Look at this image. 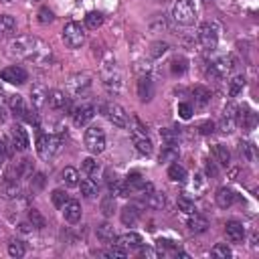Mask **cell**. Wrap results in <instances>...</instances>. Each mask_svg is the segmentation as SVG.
<instances>
[{
  "instance_id": "cell-1",
  "label": "cell",
  "mask_w": 259,
  "mask_h": 259,
  "mask_svg": "<svg viewBox=\"0 0 259 259\" xmlns=\"http://www.w3.org/2000/svg\"><path fill=\"white\" fill-rule=\"evenodd\" d=\"M10 51L12 55L24 59V61H30V63H47L51 59V47L39 39V37H30V35H24V37H16L10 45Z\"/></svg>"
},
{
  "instance_id": "cell-12",
  "label": "cell",
  "mask_w": 259,
  "mask_h": 259,
  "mask_svg": "<svg viewBox=\"0 0 259 259\" xmlns=\"http://www.w3.org/2000/svg\"><path fill=\"white\" fill-rule=\"evenodd\" d=\"M12 146H14V150H20V152L28 150V146H30L28 134H26V130L22 126H14L12 128Z\"/></svg>"
},
{
  "instance_id": "cell-42",
  "label": "cell",
  "mask_w": 259,
  "mask_h": 259,
  "mask_svg": "<svg viewBox=\"0 0 259 259\" xmlns=\"http://www.w3.org/2000/svg\"><path fill=\"white\" fill-rule=\"evenodd\" d=\"M184 71H186V59H182V57L172 59V73L174 75H182Z\"/></svg>"
},
{
  "instance_id": "cell-29",
  "label": "cell",
  "mask_w": 259,
  "mask_h": 259,
  "mask_svg": "<svg viewBox=\"0 0 259 259\" xmlns=\"http://www.w3.org/2000/svg\"><path fill=\"white\" fill-rule=\"evenodd\" d=\"M140 217V211L136 207H124L122 209V223L128 225V227H132Z\"/></svg>"
},
{
  "instance_id": "cell-47",
  "label": "cell",
  "mask_w": 259,
  "mask_h": 259,
  "mask_svg": "<svg viewBox=\"0 0 259 259\" xmlns=\"http://www.w3.org/2000/svg\"><path fill=\"white\" fill-rule=\"evenodd\" d=\"M241 156H245L249 162H253V160H255V148H253L249 142L241 144Z\"/></svg>"
},
{
  "instance_id": "cell-31",
  "label": "cell",
  "mask_w": 259,
  "mask_h": 259,
  "mask_svg": "<svg viewBox=\"0 0 259 259\" xmlns=\"http://www.w3.org/2000/svg\"><path fill=\"white\" fill-rule=\"evenodd\" d=\"M61 178H63V182L67 186H77L79 184V172L75 168H71V166H67L61 172Z\"/></svg>"
},
{
  "instance_id": "cell-19",
  "label": "cell",
  "mask_w": 259,
  "mask_h": 259,
  "mask_svg": "<svg viewBox=\"0 0 259 259\" xmlns=\"http://www.w3.org/2000/svg\"><path fill=\"white\" fill-rule=\"evenodd\" d=\"M16 30V20L10 14H0V37H10Z\"/></svg>"
},
{
  "instance_id": "cell-54",
  "label": "cell",
  "mask_w": 259,
  "mask_h": 259,
  "mask_svg": "<svg viewBox=\"0 0 259 259\" xmlns=\"http://www.w3.org/2000/svg\"><path fill=\"white\" fill-rule=\"evenodd\" d=\"M164 51H166V45H164V43H162V45H160V43H156V45H154L152 55H160V53H164Z\"/></svg>"
},
{
  "instance_id": "cell-34",
  "label": "cell",
  "mask_w": 259,
  "mask_h": 259,
  "mask_svg": "<svg viewBox=\"0 0 259 259\" xmlns=\"http://www.w3.org/2000/svg\"><path fill=\"white\" fill-rule=\"evenodd\" d=\"M146 205L150 209H162L164 207V194H160V192H148V199H146Z\"/></svg>"
},
{
  "instance_id": "cell-17",
  "label": "cell",
  "mask_w": 259,
  "mask_h": 259,
  "mask_svg": "<svg viewBox=\"0 0 259 259\" xmlns=\"http://www.w3.org/2000/svg\"><path fill=\"white\" fill-rule=\"evenodd\" d=\"M215 201L221 209H229L235 203V192L229 190V188H219L217 194H215Z\"/></svg>"
},
{
  "instance_id": "cell-33",
  "label": "cell",
  "mask_w": 259,
  "mask_h": 259,
  "mask_svg": "<svg viewBox=\"0 0 259 259\" xmlns=\"http://www.w3.org/2000/svg\"><path fill=\"white\" fill-rule=\"evenodd\" d=\"M51 201H53V205L57 207V209H63L65 205H67V201H69V194L65 192V190H53L51 192Z\"/></svg>"
},
{
  "instance_id": "cell-56",
  "label": "cell",
  "mask_w": 259,
  "mask_h": 259,
  "mask_svg": "<svg viewBox=\"0 0 259 259\" xmlns=\"http://www.w3.org/2000/svg\"><path fill=\"white\" fill-rule=\"evenodd\" d=\"M0 2H10V0H0Z\"/></svg>"
},
{
  "instance_id": "cell-25",
  "label": "cell",
  "mask_w": 259,
  "mask_h": 259,
  "mask_svg": "<svg viewBox=\"0 0 259 259\" xmlns=\"http://www.w3.org/2000/svg\"><path fill=\"white\" fill-rule=\"evenodd\" d=\"M213 154H215V160L219 162L221 166H229V162H231V154H229V150H227V146L217 144V146H215V150H213Z\"/></svg>"
},
{
  "instance_id": "cell-39",
  "label": "cell",
  "mask_w": 259,
  "mask_h": 259,
  "mask_svg": "<svg viewBox=\"0 0 259 259\" xmlns=\"http://www.w3.org/2000/svg\"><path fill=\"white\" fill-rule=\"evenodd\" d=\"M12 150H14V146L12 144H8L4 138H0V166L6 162V158L12 154Z\"/></svg>"
},
{
  "instance_id": "cell-37",
  "label": "cell",
  "mask_w": 259,
  "mask_h": 259,
  "mask_svg": "<svg viewBox=\"0 0 259 259\" xmlns=\"http://www.w3.org/2000/svg\"><path fill=\"white\" fill-rule=\"evenodd\" d=\"M28 221H30V225H32V227H37V229H43V227L47 225L45 217H43L37 209H30V211H28Z\"/></svg>"
},
{
  "instance_id": "cell-46",
  "label": "cell",
  "mask_w": 259,
  "mask_h": 259,
  "mask_svg": "<svg viewBox=\"0 0 259 259\" xmlns=\"http://www.w3.org/2000/svg\"><path fill=\"white\" fill-rule=\"evenodd\" d=\"M104 255H106V257H114V259H124V257H126V249H122V247H118V245L114 243V247L108 249V251H104Z\"/></svg>"
},
{
  "instance_id": "cell-36",
  "label": "cell",
  "mask_w": 259,
  "mask_h": 259,
  "mask_svg": "<svg viewBox=\"0 0 259 259\" xmlns=\"http://www.w3.org/2000/svg\"><path fill=\"white\" fill-rule=\"evenodd\" d=\"M243 87H245V77H243V75L233 77L231 83H229V95H231V97H237V95L243 91Z\"/></svg>"
},
{
  "instance_id": "cell-49",
  "label": "cell",
  "mask_w": 259,
  "mask_h": 259,
  "mask_svg": "<svg viewBox=\"0 0 259 259\" xmlns=\"http://www.w3.org/2000/svg\"><path fill=\"white\" fill-rule=\"evenodd\" d=\"M178 116L182 120H190L192 116V106L190 104H178Z\"/></svg>"
},
{
  "instance_id": "cell-28",
  "label": "cell",
  "mask_w": 259,
  "mask_h": 259,
  "mask_svg": "<svg viewBox=\"0 0 259 259\" xmlns=\"http://www.w3.org/2000/svg\"><path fill=\"white\" fill-rule=\"evenodd\" d=\"M77 186L81 188V194H83L85 199H93V197H97V184H95V180L85 178V180H81Z\"/></svg>"
},
{
  "instance_id": "cell-7",
  "label": "cell",
  "mask_w": 259,
  "mask_h": 259,
  "mask_svg": "<svg viewBox=\"0 0 259 259\" xmlns=\"http://www.w3.org/2000/svg\"><path fill=\"white\" fill-rule=\"evenodd\" d=\"M104 114H106V118L114 126H118V128H126L128 126V114H126V110L122 106H118V104H106L104 106Z\"/></svg>"
},
{
  "instance_id": "cell-3",
  "label": "cell",
  "mask_w": 259,
  "mask_h": 259,
  "mask_svg": "<svg viewBox=\"0 0 259 259\" xmlns=\"http://www.w3.org/2000/svg\"><path fill=\"white\" fill-rule=\"evenodd\" d=\"M61 144H63V138H61V136L43 134V136H39V140H37V154H39L43 160H51V158L61 150Z\"/></svg>"
},
{
  "instance_id": "cell-23",
  "label": "cell",
  "mask_w": 259,
  "mask_h": 259,
  "mask_svg": "<svg viewBox=\"0 0 259 259\" xmlns=\"http://www.w3.org/2000/svg\"><path fill=\"white\" fill-rule=\"evenodd\" d=\"M81 170H83L91 180H95L102 168H100V164H97V160H93V158H85V160L81 162Z\"/></svg>"
},
{
  "instance_id": "cell-21",
  "label": "cell",
  "mask_w": 259,
  "mask_h": 259,
  "mask_svg": "<svg viewBox=\"0 0 259 259\" xmlns=\"http://www.w3.org/2000/svg\"><path fill=\"white\" fill-rule=\"evenodd\" d=\"M138 95H140L142 102H150V100H152V95H154V85H152L150 77H142V79L138 81Z\"/></svg>"
},
{
  "instance_id": "cell-52",
  "label": "cell",
  "mask_w": 259,
  "mask_h": 259,
  "mask_svg": "<svg viewBox=\"0 0 259 259\" xmlns=\"http://www.w3.org/2000/svg\"><path fill=\"white\" fill-rule=\"evenodd\" d=\"M213 132H215V124H213V122H205V124L201 126V134L207 136V134H213Z\"/></svg>"
},
{
  "instance_id": "cell-13",
  "label": "cell",
  "mask_w": 259,
  "mask_h": 259,
  "mask_svg": "<svg viewBox=\"0 0 259 259\" xmlns=\"http://www.w3.org/2000/svg\"><path fill=\"white\" fill-rule=\"evenodd\" d=\"M116 245L122 249H138V247H142V237L138 233H126L116 239Z\"/></svg>"
},
{
  "instance_id": "cell-11",
  "label": "cell",
  "mask_w": 259,
  "mask_h": 259,
  "mask_svg": "<svg viewBox=\"0 0 259 259\" xmlns=\"http://www.w3.org/2000/svg\"><path fill=\"white\" fill-rule=\"evenodd\" d=\"M225 233H227V239L233 241V243H241L245 239V227L237 221H229L225 225Z\"/></svg>"
},
{
  "instance_id": "cell-45",
  "label": "cell",
  "mask_w": 259,
  "mask_h": 259,
  "mask_svg": "<svg viewBox=\"0 0 259 259\" xmlns=\"http://www.w3.org/2000/svg\"><path fill=\"white\" fill-rule=\"evenodd\" d=\"M156 243H158V249H160L162 253H168V251H174V253H176V245H174V241H170V239H158Z\"/></svg>"
},
{
  "instance_id": "cell-43",
  "label": "cell",
  "mask_w": 259,
  "mask_h": 259,
  "mask_svg": "<svg viewBox=\"0 0 259 259\" xmlns=\"http://www.w3.org/2000/svg\"><path fill=\"white\" fill-rule=\"evenodd\" d=\"M10 108H12L14 116H22V112H24L22 97H18V95H12V97H10Z\"/></svg>"
},
{
  "instance_id": "cell-14",
  "label": "cell",
  "mask_w": 259,
  "mask_h": 259,
  "mask_svg": "<svg viewBox=\"0 0 259 259\" xmlns=\"http://www.w3.org/2000/svg\"><path fill=\"white\" fill-rule=\"evenodd\" d=\"M49 106H51L53 110H65V108H69V97H67V93L61 91V89H53V91L49 93Z\"/></svg>"
},
{
  "instance_id": "cell-55",
  "label": "cell",
  "mask_w": 259,
  "mask_h": 259,
  "mask_svg": "<svg viewBox=\"0 0 259 259\" xmlns=\"http://www.w3.org/2000/svg\"><path fill=\"white\" fill-rule=\"evenodd\" d=\"M142 255H144V257H156V251H152V249L146 247V249H142Z\"/></svg>"
},
{
  "instance_id": "cell-18",
  "label": "cell",
  "mask_w": 259,
  "mask_h": 259,
  "mask_svg": "<svg viewBox=\"0 0 259 259\" xmlns=\"http://www.w3.org/2000/svg\"><path fill=\"white\" fill-rule=\"evenodd\" d=\"M255 122H257V118H255V114H253L251 110H247V108H241V110H239V114H237V124H239L243 130H253V128H255Z\"/></svg>"
},
{
  "instance_id": "cell-41",
  "label": "cell",
  "mask_w": 259,
  "mask_h": 259,
  "mask_svg": "<svg viewBox=\"0 0 259 259\" xmlns=\"http://www.w3.org/2000/svg\"><path fill=\"white\" fill-rule=\"evenodd\" d=\"M114 209H116V199H114V194H108V197L102 201V211H104L106 217H112Z\"/></svg>"
},
{
  "instance_id": "cell-24",
  "label": "cell",
  "mask_w": 259,
  "mask_h": 259,
  "mask_svg": "<svg viewBox=\"0 0 259 259\" xmlns=\"http://www.w3.org/2000/svg\"><path fill=\"white\" fill-rule=\"evenodd\" d=\"M0 192H2L4 199H14L20 194V186H18L16 180H6L2 186H0Z\"/></svg>"
},
{
  "instance_id": "cell-2",
  "label": "cell",
  "mask_w": 259,
  "mask_h": 259,
  "mask_svg": "<svg viewBox=\"0 0 259 259\" xmlns=\"http://www.w3.org/2000/svg\"><path fill=\"white\" fill-rule=\"evenodd\" d=\"M172 18L182 26L194 24V20H197V8H194L192 0H176L172 4Z\"/></svg>"
},
{
  "instance_id": "cell-27",
  "label": "cell",
  "mask_w": 259,
  "mask_h": 259,
  "mask_svg": "<svg viewBox=\"0 0 259 259\" xmlns=\"http://www.w3.org/2000/svg\"><path fill=\"white\" fill-rule=\"evenodd\" d=\"M192 95H194V102H197V106H207L211 102V91L203 85H197L192 89Z\"/></svg>"
},
{
  "instance_id": "cell-35",
  "label": "cell",
  "mask_w": 259,
  "mask_h": 259,
  "mask_svg": "<svg viewBox=\"0 0 259 259\" xmlns=\"http://www.w3.org/2000/svg\"><path fill=\"white\" fill-rule=\"evenodd\" d=\"M176 158H178V148H176V144H166L164 150H162V154H160V162H172V160H176Z\"/></svg>"
},
{
  "instance_id": "cell-8",
  "label": "cell",
  "mask_w": 259,
  "mask_h": 259,
  "mask_svg": "<svg viewBox=\"0 0 259 259\" xmlns=\"http://www.w3.org/2000/svg\"><path fill=\"white\" fill-rule=\"evenodd\" d=\"M26 77H28L26 71L22 67H16V65H12V67H6V69L0 71V79L10 83V85H22L26 81Z\"/></svg>"
},
{
  "instance_id": "cell-30",
  "label": "cell",
  "mask_w": 259,
  "mask_h": 259,
  "mask_svg": "<svg viewBox=\"0 0 259 259\" xmlns=\"http://www.w3.org/2000/svg\"><path fill=\"white\" fill-rule=\"evenodd\" d=\"M102 24H104V14H102V12H97V10L87 12V16H85V26H87L89 30H97Z\"/></svg>"
},
{
  "instance_id": "cell-5",
  "label": "cell",
  "mask_w": 259,
  "mask_h": 259,
  "mask_svg": "<svg viewBox=\"0 0 259 259\" xmlns=\"http://www.w3.org/2000/svg\"><path fill=\"white\" fill-rule=\"evenodd\" d=\"M85 146L91 154H102L106 150V134L102 128H89L85 132Z\"/></svg>"
},
{
  "instance_id": "cell-50",
  "label": "cell",
  "mask_w": 259,
  "mask_h": 259,
  "mask_svg": "<svg viewBox=\"0 0 259 259\" xmlns=\"http://www.w3.org/2000/svg\"><path fill=\"white\" fill-rule=\"evenodd\" d=\"M30 184H32V188H43L45 186V174H35Z\"/></svg>"
},
{
  "instance_id": "cell-16",
  "label": "cell",
  "mask_w": 259,
  "mask_h": 259,
  "mask_svg": "<svg viewBox=\"0 0 259 259\" xmlns=\"http://www.w3.org/2000/svg\"><path fill=\"white\" fill-rule=\"evenodd\" d=\"M63 215H65V221L69 223H77L81 219V205L77 201H67V205L63 207Z\"/></svg>"
},
{
  "instance_id": "cell-53",
  "label": "cell",
  "mask_w": 259,
  "mask_h": 259,
  "mask_svg": "<svg viewBox=\"0 0 259 259\" xmlns=\"http://www.w3.org/2000/svg\"><path fill=\"white\" fill-rule=\"evenodd\" d=\"M207 174H209V176H213V178L219 174V168L215 166V162H207Z\"/></svg>"
},
{
  "instance_id": "cell-4",
  "label": "cell",
  "mask_w": 259,
  "mask_h": 259,
  "mask_svg": "<svg viewBox=\"0 0 259 259\" xmlns=\"http://www.w3.org/2000/svg\"><path fill=\"white\" fill-rule=\"evenodd\" d=\"M63 43L69 49H79L85 43V30L79 22H67L63 28Z\"/></svg>"
},
{
  "instance_id": "cell-48",
  "label": "cell",
  "mask_w": 259,
  "mask_h": 259,
  "mask_svg": "<svg viewBox=\"0 0 259 259\" xmlns=\"http://www.w3.org/2000/svg\"><path fill=\"white\" fill-rule=\"evenodd\" d=\"M53 10H49V8H41L39 10V22L41 24H47V22H53Z\"/></svg>"
},
{
  "instance_id": "cell-6",
  "label": "cell",
  "mask_w": 259,
  "mask_h": 259,
  "mask_svg": "<svg viewBox=\"0 0 259 259\" xmlns=\"http://www.w3.org/2000/svg\"><path fill=\"white\" fill-rule=\"evenodd\" d=\"M132 140H134V146L140 154H144V156L152 154V140L148 138L146 128L142 124H136V128L132 130Z\"/></svg>"
},
{
  "instance_id": "cell-15",
  "label": "cell",
  "mask_w": 259,
  "mask_h": 259,
  "mask_svg": "<svg viewBox=\"0 0 259 259\" xmlns=\"http://www.w3.org/2000/svg\"><path fill=\"white\" fill-rule=\"evenodd\" d=\"M93 116H95V110H93V106H83V108H79V110H75V114H73V122H75V126H87L91 120H93Z\"/></svg>"
},
{
  "instance_id": "cell-32",
  "label": "cell",
  "mask_w": 259,
  "mask_h": 259,
  "mask_svg": "<svg viewBox=\"0 0 259 259\" xmlns=\"http://www.w3.org/2000/svg\"><path fill=\"white\" fill-rule=\"evenodd\" d=\"M168 178L174 180V182H184V180H186V170H184L180 164H170V168H168Z\"/></svg>"
},
{
  "instance_id": "cell-51",
  "label": "cell",
  "mask_w": 259,
  "mask_h": 259,
  "mask_svg": "<svg viewBox=\"0 0 259 259\" xmlns=\"http://www.w3.org/2000/svg\"><path fill=\"white\" fill-rule=\"evenodd\" d=\"M162 138L166 140V144H176V136L170 132V130H162Z\"/></svg>"
},
{
  "instance_id": "cell-26",
  "label": "cell",
  "mask_w": 259,
  "mask_h": 259,
  "mask_svg": "<svg viewBox=\"0 0 259 259\" xmlns=\"http://www.w3.org/2000/svg\"><path fill=\"white\" fill-rule=\"evenodd\" d=\"M45 102H49V91L45 87H35L32 89V106L37 110H41L45 106Z\"/></svg>"
},
{
  "instance_id": "cell-38",
  "label": "cell",
  "mask_w": 259,
  "mask_h": 259,
  "mask_svg": "<svg viewBox=\"0 0 259 259\" xmlns=\"http://www.w3.org/2000/svg\"><path fill=\"white\" fill-rule=\"evenodd\" d=\"M211 255H213V257H219V259H229V257H231V249L227 247V243H217V245L211 249Z\"/></svg>"
},
{
  "instance_id": "cell-44",
  "label": "cell",
  "mask_w": 259,
  "mask_h": 259,
  "mask_svg": "<svg viewBox=\"0 0 259 259\" xmlns=\"http://www.w3.org/2000/svg\"><path fill=\"white\" fill-rule=\"evenodd\" d=\"M178 209L182 211V213H186V215H190V213H194V203L192 201H188L186 197H178Z\"/></svg>"
},
{
  "instance_id": "cell-9",
  "label": "cell",
  "mask_w": 259,
  "mask_h": 259,
  "mask_svg": "<svg viewBox=\"0 0 259 259\" xmlns=\"http://www.w3.org/2000/svg\"><path fill=\"white\" fill-rule=\"evenodd\" d=\"M199 43H201L207 51L217 49L219 37H217V30H215V26H211V24H203V26L199 28Z\"/></svg>"
},
{
  "instance_id": "cell-10",
  "label": "cell",
  "mask_w": 259,
  "mask_h": 259,
  "mask_svg": "<svg viewBox=\"0 0 259 259\" xmlns=\"http://www.w3.org/2000/svg\"><path fill=\"white\" fill-rule=\"evenodd\" d=\"M231 71H233V59H231V57H221V59H217V61L211 65V73H213L215 77H219V79L227 77Z\"/></svg>"
},
{
  "instance_id": "cell-22",
  "label": "cell",
  "mask_w": 259,
  "mask_h": 259,
  "mask_svg": "<svg viewBox=\"0 0 259 259\" xmlns=\"http://www.w3.org/2000/svg\"><path fill=\"white\" fill-rule=\"evenodd\" d=\"M97 239H100L102 243H114V241H116L114 227L108 225V223H102L100 227H97Z\"/></svg>"
},
{
  "instance_id": "cell-20",
  "label": "cell",
  "mask_w": 259,
  "mask_h": 259,
  "mask_svg": "<svg viewBox=\"0 0 259 259\" xmlns=\"http://www.w3.org/2000/svg\"><path fill=\"white\" fill-rule=\"evenodd\" d=\"M207 227H209V223H207L205 217H201V215H197V213H190L188 229H190L192 233H205V231H207Z\"/></svg>"
},
{
  "instance_id": "cell-40",
  "label": "cell",
  "mask_w": 259,
  "mask_h": 259,
  "mask_svg": "<svg viewBox=\"0 0 259 259\" xmlns=\"http://www.w3.org/2000/svg\"><path fill=\"white\" fill-rule=\"evenodd\" d=\"M24 253H26V249H24L22 241H16V239H12V241L8 243V255H10V257H22Z\"/></svg>"
}]
</instances>
